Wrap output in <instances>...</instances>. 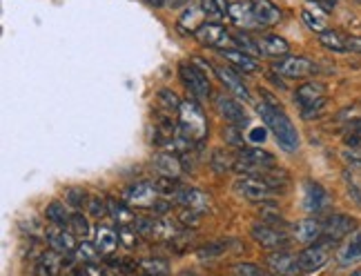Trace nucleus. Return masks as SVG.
<instances>
[{
	"mask_svg": "<svg viewBox=\"0 0 361 276\" xmlns=\"http://www.w3.org/2000/svg\"><path fill=\"white\" fill-rule=\"evenodd\" d=\"M257 109H259L261 118L266 120V125L272 130L279 147L283 151H288V154H295V151L299 149V145H301V141H299L297 127L293 125V120L288 118V114L279 105H272V103H266V101H263Z\"/></svg>",
	"mask_w": 361,
	"mask_h": 276,
	"instance_id": "obj_1",
	"label": "nucleus"
},
{
	"mask_svg": "<svg viewBox=\"0 0 361 276\" xmlns=\"http://www.w3.org/2000/svg\"><path fill=\"white\" fill-rule=\"evenodd\" d=\"M178 134L190 143H199L207 134V120L197 99H185L178 107Z\"/></svg>",
	"mask_w": 361,
	"mask_h": 276,
	"instance_id": "obj_2",
	"label": "nucleus"
},
{
	"mask_svg": "<svg viewBox=\"0 0 361 276\" xmlns=\"http://www.w3.org/2000/svg\"><path fill=\"white\" fill-rule=\"evenodd\" d=\"M295 101L301 107V116L305 120L319 118V114L324 112V107L328 103L326 87L322 85V82H314V80L303 82V85H299L297 92H295Z\"/></svg>",
	"mask_w": 361,
	"mask_h": 276,
	"instance_id": "obj_3",
	"label": "nucleus"
},
{
	"mask_svg": "<svg viewBox=\"0 0 361 276\" xmlns=\"http://www.w3.org/2000/svg\"><path fill=\"white\" fill-rule=\"evenodd\" d=\"M194 38H197L203 47H212V49H221V51L237 49V38L216 20H205L199 27V32L194 34Z\"/></svg>",
	"mask_w": 361,
	"mask_h": 276,
	"instance_id": "obj_4",
	"label": "nucleus"
},
{
	"mask_svg": "<svg viewBox=\"0 0 361 276\" xmlns=\"http://www.w3.org/2000/svg\"><path fill=\"white\" fill-rule=\"evenodd\" d=\"M178 74H180V80H183V85L188 87V92L192 94V99L203 101L210 96V92H212L210 78H207V74L197 63H180Z\"/></svg>",
	"mask_w": 361,
	"mask_h": 276,
	"instance_id": "obj_5",
	"label": "nucleus"
},
{
	"mask_svg": "<svg viewBox=\"0 0 361 276\" xmlns=\"http://www.w3.org/2000/svg\"><path fill=\"white\" fill-rule=\"evenodd\" d=\"M332 256V243L328 241H317L312 245H308L305 250L297 256L299 261V268L303 274H310V272H317V270H322L328 261Z\"/></svg>",
	"mask_w": 361,
	"mask_h": 276,
	"instance_id": "obj_6",
	"label": "nucleus"
},
{
	"mask_svg": "<svg viewBox=\"0 0 361 276\" xmlns=\"http://www.w3.org/2000/svg\"><path fill=\"white\" fill-rule=\"evenodd\" d=\"M157 201H159V189L149 181H138L125 192V203H128L132 210L134 207L136 210H152V207L157 205Z\"/></svg>",
	"mask_w": 361,
	"mask_h": 276,
	"instance_id": "obj_7",
	"label": "nucleus"
},
{
	"mask_svg": "<svg viewBox=\"0 0 361 276\" xmlns=\"http://www.w3.org/2000/svg\"><path fill=\"white\" fill-rule=\"evenodd\" d=\"M274 74L286 76V78H305L314 74V63L305 56H286V58H276L272 63Z\"/></svg>",
	"mask_w": 361,
	"mask_h": 276,
	"instance_id": "obj_8",
	"label": "nucleus"
},
{
	"mask_svg": "<svg viewBox=\"0 0 361 276\" xmlns=\"http://www.w3.org/2000/svg\"><path fill=\"white\" fill-rule=\"evenodd\" d=\"M357 227V220L348 214H335V216H330L326 223H324V241L332 243V245H337L339 241L343 239H348L350 234L355 232Z\"/></svg>",
	"mask_w": 361,
	"mask_h": 276,
	"instance_id": "obj_9",
	"label": "nucleus"
},
{
	"mask_svg": "<svg viewBox=\"0 0 361 276\" xmlns=\"http://www.w3.org/2000/svg\"><path fill=\"white\" fill-rule=\"evenodd\" d=\"M174 201L178 205L188 207V210H192V212H199V214H205V212L212 210V199L207 196L203 189L192 187V185L190 187L188 185H180L178 192H176V196H174Z\"/></svg>",
	"mask_w": 361,
	"mask_h": 276,
	"instance_id": "obj_10",
	"label": "nucleus"
},
{
	"mask_svg": "<svg viewBox=\"0 0 361 276\" xmlns=\"http://www.w3.org/2000/svg\"><path fill=\"white\" fill-rule=\"evenodd\" d=\"M250 234H252V239L261 245L266 247V250H283V247L288 245V234L283 230H276V227H270L266 223H255L252 230H250Z\"/></svg>",
	"mask_w": 361,
	"mask_h": 276,
	"instance_id": "obj_11",
	"label": "nucleus"
},
{
	"mask_svg": "<svg viewBox=\"0 0 361 276\" xmlns=\"http://www.w3.org/2000/svg\"><path fill=\"white\" fill-rule=\"evenodd\" d=\"M234 187H237L241 196H245L247 201H255V203H266L272 196L270 185L259 176H243V178H239Z\"/></svg>",
	"mask_w": 361,
	"mask_h": 276,
	"instance_id": "obj_12",
	"label": "nucleus"
},
{
	"mask_svg": "<svg viewBox=\"0 0 361 276\" xmlns=\"http://www.w3.org/2000/svg\"><path fill=\"white\" fill-rule=\"evenodd\" d=\"M266 263L272 270V274H276V276H299V274H303L301 268H299L297 256H293L286 250L270 252L268 258H266Z\"/></svg>",
	"mask_w": 361,
	"mask_h": 276,
	"instance_id": "obj_13",
	"label": "nucleus"
},
{
	"mask_svg": "<svg viewBox=\"0 0 361 276\" xmlns=\"http://www.w3.org/2000/svg\"><path fill=\"white\" fill-rule=\"evenodd\" d=\"M230 20L241 27L243 32H252V30H261L257 18H255V7H252V0H237V3L230 5Z\"/></svg>",
	"mask_w": 361,
	"mask_h": 276,
	"instance_id": "obj_14",
	"label": "nucleus"
},
{
	"mask_svg": "<svg viewBox=\"0 0 361 276\" xmlns=\"http://www.w3.org/2000/svg\"><path fill=\"white\" fill-rule=\"evenodd\" d=\"M328 203H330V196H328L326 187H322V185L314 183V181L305 183V187H303V210L305 212L319 214V212L326 210Z\"/></svg>",
	"mask_w": 361,
	"mask_h": 276,
	"instance_id": "obj_15",
	"label": "nucleus"
},
{
	"mask_svg": "<svg viewBox=\"0 0 361 276\" xmlns=\"http://www.w3.org/2000/svg\"><path fill=\"white\" fill-rule=\"evenodd\" d=\"M45 239H47V243H49V250H54V252H59V254H72V252H76V247H78V243H76V237L72 232H67L65 227H49L47 230V234H45Z\"/></svg>",
	"mask_w": 361,
	"mask_h": 276,
	"instance_id": "obj_16",
	"label": "nucleus"
},
{
	"mask_svg": "<svg viewBox=\"0 0 361 276\" xmlns=\"http://www.w3.org/2000/svg\"><path fill=\"white\" fill-rule=\"evenodd\" d=\"M152 165H154L159 176H165V178H178L180 172H185L183 161H180L178 154H172V151H159V154H154V158H152Z\"/></svg>",
	"mask_w": 361,
	"mask_h": 276,
	"instance_id": "obj_17",
	"label": "nucleus"
},
{
	"mask_svg": "<svg viewBox=\"0 0 361 276\" xmlns=\"http://www.w3.org/2000/svg\"><path fill=\"white\" fill-rule=\"evenodd\" d=\"M216 109H219V114L230 123V125H234V127L247 125V116L243 112V107L234 99H230V96H216Z\"/></svg>",
	"mask_w": 361,
	"mask_h": 276,
	"instance_id": "obj_18",
	"label": "nucleus"
},
{
	"mask_svg": "<svg viewBox=\"0 0 361 276\" xmlns=\"http://www.w3.org/2000/svg\"><path fill=\"white\" fill-rule=\"evenodd\" d=\"M293 237L297 239V243H305V245H312L317 241H322L324 237V223L317 218H305L299 220L293 230Z\"/></svg>",
	"mask_w": 361,
	"mask_h": 276,
	"instance_id": "obj_19",
	"label": "nucleus"
},
{
	"mask_svg": "<svg viewBox=\"0 0 361 276\" xmlns=\"http://www.w3.org/2000/svg\"><path fill=\"white\" fill-rule=\"evenodd\" d=\"M214 72L221 78V82H224V87H228L234 96H237V99H243L245 103L252 101V99H250V89L245 87V82L241 80V76L234 72V69L219 65V67H214Z\"/></svg>",
	"mask_w": 361,
	"mask_h": 276,
	"instance_id": "obj_20",
	"label": "nucleus"
},
{
	"mask_svg": "<svg viewBox=\"0 0 361 276\" xmlns=\"http://www.w3.org/2000/svg\"><path fill=\"white\" fill-rule=\"evenodd\" d=\"M337 263L339 268H350L355 263H361V232H355L348 241H343L337 252Z\"/></svg>",
	"mask_w": 361,
	"mask_h": 276,
	"instance_id": "obj_21",
	"label": "nucleus"
},
{
	"mask_svg": "<svg viewBox=\"0 0 361 276\" xmlns=\"http://www.w3.org/2000/svg\"><path fill=\"white\" fill-rule=\"evenodd\" d=\"M63 270H67L63 254L54 252V250H45L43 254L38 256V263H36V274L38 276H59Z\"/></svg>",
	"mask_w": 361,
	"mask_h": 276,
	"instance_id": "obj_22",
	"label": "nucleus"
},
{
	"mask_svg": "<svg viewBox=\"0 0 361 276\" xmlns=\"http://www.w3.org/2000/svg\"><path fill=\"white\" fill-rule=\"evenodd\" d=\"M252 7H255V18L261 30L263 27H274L281 20V9L276 7L272 0H252Z\"/></svg>",
	"mask_w": 361,
	"mask_h": 276,
	"instance_id": "obj_23",
	"label": "nucleus"
},
{
	"mask_svg": "<svg viewBox=\"0 0 361 276\" xmlns=\"http://www.w3.org/2000/svg\"><path fill=\"white\" fill-rule=\"evenodd\" d=\"M257 43H259L261 54H266V56H272V58H286L288 51H290L288 40L281 38V36H274V34H263V36H259Z\"/></svg>",
	"mask_w": 361,
	"mask_h": 276,
	"instance_id": "obj_24",
	"label": "nucleus"
},
{
	"mask_svg": "<svg viewBox=\"0 0 361 276\" xmlns=\"http://www.w3.org/2000/svg\"><path fill=\"white\" fill-rule=\"evenodd\" d=\"M96 250L101 252V256H114V252L118 250L121 239H118V232H114L112 227L107 225H99L96 227Z\"/></svg>",
	"mask_w": 361,
	"mask_h": 276,
	"instance_id": "obj_25",
	"label": "nucleus"
},
{
	"mask_svg": "<svg viewBox=\"0 0 361 276\" xmlns=\"http://www.w3.org/2000/svg\"><path fill=\"white\" fill-rule=\"evenodd\" d=\"M221 56H224L230 65H234L243 74H255L259 72V63L255 56H250V54L241 51V49H224L221 51Z\"/></svg>",
	"mask_w": 361,
	"mask_h": 276,
	"instance_id": "obj_26",
	"label": "nucleus"
},
{
	"mask_svg": "<svg viewBox=\"0 0 361 276\" xmlns=\"http://www.w3.org/2000/svg\"><path fill=\"white\" fill-rule=\"evenodd\" d=\"M107 214L116 220L118 227H123V225H134V220H136V214H134L132 207L128 203L116 201V199H107Z\"/></svg>",
	"mask_w": 361,
	"mask_h": 276,
	"instance_id": "obj_27",
	"label": "nucleus"
},
{
	"mask_svg": "<svg viewBox=\"0 0 361 276\" xmlns=\"http://www.w3.org/2000/svg\"><path fill=\"white\" fill-rule=\"evenodd\" d=\"M205 13L201 7H192L183 11V16L178 18V27H180V32H185V34H197L199 32V27L205 23Z\"/></svg>",
	"mask_w": 361,
	"mask_h": 276,
	"instance_id": "obj_28",
	"label": "nucleus"
},
{
	"mask_svg": "<svg viewBox=\"0 0 361 276\" xmlns=\"http://www.w3.org/2000/svg\"><path fill=\"white\" fill-rule=\"evenodd\" d=\"M136 268L141 270L143 274H147V276H168V272H170L168 261H165V258H152V256L141 258L136 263Z\"/></svg>",
	"mask_w": 361,
	"mask_h": 276,
	"instance_id": "obj_29",
	"label": "nucleus"
},
{
	"mask_svg": "<svg viewBox=\"0 0 361 276\" xmlns=\"http://www.w3.org/2000/svg\"><path fill=\"white\" fill-rule=\"evenodd\" d=\"M228 245H230V241H226V239L210 241L207 245L197 247V256H199L201 261H214V258H221V256H224V254L228 252Z\"/></svg>",
	"mask_w": 361,
	"mask_h": 276,
	"instance_id": "obj_30",
	"label": "nucleus"
},
{
	"mask_svg": "<svg viewBox=\"0 0 361 276\" xmlns=\"http://www.w3.org/2000/svg\"><path fill=\"white\" fill-rule=\"evenodd\" d=\"M45 218L51 225L56 227H69V220H72V214L67 212V207L63 203H49L45 210Z\"/></svg>",
	"mask_w": 361,
	"mask_h": 276,
	"instance_id": "obj_31",
	"label": "nucleus"
},
{
	"mask_svg": "<svg viewBox=\"0 0 361 276\" xmlns=\"http://www.w3.org/2000/svg\"><path fill=\"white\" fill-rule=\"evenodd\" d=\"M345 38H348V34L337 32V30H328V32H324L322 36H319V43H322L330 51L343 54V51H348V49H345Z\"/></svg>",
	"mask_w": 361,
	"mask_h": 276,
	"instance_id": "obj_32",
	"label": "nucleus"
},
{
	"mask_svg": "<svg viewBox=\"0 0 361 276\" xmlns=\"http://www.w3.org/2000/svg\"><path fill=\"white\" fill-rule=\"evenodd\" d=\"M301 18L305 23L308 30H312L314 34L322 36L324 32H328V20H326V13L317 11V9H303L301 11Z\"/></svg>",
	"mask_w": 361,
	"mask_h": 276,
	"instance_id": "obj_33",
	"label": "nucleus"
},
{
	"mask_svg": "<svg viewBox=\"0 0 361 276\" xmlns=\"http://www.w3.org/2000/svg\"><path fill=\"white\" fill-rule=\"evenodd\" d=\"M234 163H237V156H232L226 149H214L210 156V165L216 174H226V172L234 170Z\"/></svg>",
	"mask_w": 361,
	"mask_h": 276,
	"instance_id": "obj_34",
	"label": "nucleus"
},
{
	"mask_svg": "<svg viewBox=\"0 0 361 276\" xmlns=\"http://www.w3.org/2000/svg\"><path fill=\"white\" fill-rule=\"evenodd\" d=\"M99 258H101V252L96 250V245L87 243V241H82L78 243L76 247V252H74V261H78L80 265H90V263H99Z\"/></svg>",
	"mask_w": 361,
	"mask_h": 276,
	"instance_id": "obj_35",
	"label": "nucleus"
},
{
	"mask_svg": "<svg viewBox=\"0 0 361 276\" xmlns=\"http://www.w3.org/2000/svg\"><path fill=\"white\" fill-rule=\"evenodd\" d=\"M230 0H201V9L210 18H224L230 13Z\"/></svg>",
	"mask_w": 361,
	"mask_h": 276,
	"instance_id": "obj_36",
	"label": "nucleus"
},
{
	"mask_svg": "<svg viewBox=\"0 0 361 276\" xmlns=\"http://www.w3.org/2000/svg\"><path fill=\"white\" fill-rule=\"evenodd\" d=\"M90 220L87 216H82L80 212L72 214V220H69V232L74 234L76 239H87L90 237Z\"/></svg>",
	"mask_w": 361,
	"mask_h": 276,
	"instance_id": "obj_37",
	"label": "nucleus"
},
{
	"mask_svg": "<svg viewBox=\"0 0 361 276\" xmlns=\"http://www.w3.org/2000/svg\"><path fill=\"white\" fill-rule=\"evenodd\" d=\"M65 201H67V205H72L74 210H80V207L90 205V196L82 187H69L65 192Z\"/></svg>",
	"mask_w": 361,
	"mask_h": 276,
	"instance_id": "obj_38",
	"label": "nucleus"
},
{
	"mask_svg": "<svg viewBox=\"0 0 361 276\" xmlns=\"http://www.w3.org/2000/svg\"><path fill=\"white\" fill-rule=\"evenodd\" d=\"M199 212H192V210H188V207H180V212H178V216H176V223L180 225V227H197L199 225Z\"/></svg>",
	"mask_w": 361,
	"mask_h": 276,
	"instance_id": "obj_39",
	"label": "nucleus"
},
{
	"mask_svg": "<svg viewBox=\"0 0 361 276\" xmlns=\"http://www.w3.org/2000/svg\"><path fill=\"white\" fill-rule=\"evenodd\" d=\"M159 103H161L165 109H168V112H172V109H178L183 101H180L172 89H161V92H159Z\"/></svg>",
	"mask_w": 361,
	"mask_h": 276,
	"instance_id": "obj_40",
	"label": "nucleus"
},
{
	"mask_svg": "<svg viewBox=\"0 0 361 276\" xmlns=\"http://www.w3.org/2000/svg\"><path fill=\"white\" fill-rule=\"evenodd\" d=\"M234 276H263L266 270H261L259 265H252V263H239L232 268Z\"/></svg>",
	"mask_w": 361,
	"mask_h": 276,
	"instance_id": "obj_41",
	"label": "nucleus"
},
{
	"mask_svg": "<svg viewBox=\"0 0 361 276\" xmlns=\"http://www.w3.org/2000/svg\"><path fill=\"white\" fill-rule=\"evenodd\" d=\"M118 239L125 247H134L136 239H138V232L132 230V225H123V227H118Z\"/></svg>",
	"mask_w": 361,
	"mask_h": 276,
	"instance_id": "obj_42",
	"label": "nucleus"
},
{
	"mask_svg": "<svg viewBox=\"0 0 361 276\" xmlns=\"http://www.w3.org/2000/svg\"><path fill=\"white\" fill-rule=\"evenodd\" d=\"M90 212L94 214V216H105L107 214V201H103V199H99V196H92L90 199Z\"/></svg>",
	"mask_w": 361,
	"mask_h": 276,
	"instance_id": "obj_43",
	"label": "nucleus"
},
{
	"mask_svg": "<svg viewBox=\"0 0 361 276\" xmlns=\"http://www.w3.org/2000/svg\"><path fill=\"white\" fill-rule=\"evenodd\" d=\"M343 158L355 168H361V147H348L343 151Z\"/></svg>",
	"mask_w": 361,
	"mask_h": 276,
	"instance_id": "obj_44",
	"label": "nucleus"
},
{
	"mask_svg": "<svg viewBox=\"0 0 361 276\" xmlns=\"http://www.w3.org/2000/svg\"><path fill=\"white\" fill-rule=\"evenodd\" d=\"M76 276H105V272L99 263H90V265H82Z\"/></svg>",
	"mask_w": 361,
	"mask_h": 276,
	"instance_id": "obj_45",
	"label": "nucleus"
},
{
	"mask_svg": "<svg viewBox=\"0 0 361 276\" xmlns=\"http://www.w3.org/2000/svg\"><path fill=\"white\" fill-rule=\"evenodd\" d=\"M239 130H241V127H234V125L228 127V130L224 132V138H226L228 143H232V145H241V143H243V136H239Z\"/></svg>",
	"mask_w": 361,
	"mask_h": 276,
	"instance_id": "obj_46",
	"label": "nucleus"
},
{
	"mask_svg": "<svg viewBox=\"0 0 361 276\" xmlns=\"http://www.w3.org/2000/svg\"><path fill=\"white\" fill-rule=\"evenodd\" d=\"M345 49L361 54V36H348V38H345Z\"/></svg>",
	"mask_w": 361,
	"mask_h": 276,
	"instance_id": "obj_47",
	"label": "nucleus"
},
{
	"mask_svg": "<svg viewBox=\"0 0 361 276\" xmlns=\"http://www.w3.org/2000/svg\"><path fill=\"white\" fill-rule=\"evenodd\" d=\"M152 212L159 214V216L168 214V212H170V203L165 201V199H161V201H157V205H154V207H152Z\"/></svg>",
	"mask_w": 361,
	"mask_h": 276,
	"instance_id": "obj_48",
	"label": "nucleus"
},
{
	"mask_svg": "<svg viewBox=\"0 0 361 276\" xmlns=\"http://www.w3.org/2000/svg\"><path fill=\"white\" fill-rule=\"evenodd\" d=\"M337 3H339V0H322V9H324V13H330L332 9L337 7Z\"/></svg>",
	"mask_w": 361,
	"mask_h": 276,
	"instance_id": "obj_49",
	"label": "nucleus"
},
{
	"mask_svg": "<svg viewBox=\"0 0 361 276\" xmlns=\"http://www.w3.org/2000/svg\"><path fill=\"white\" fill-rule=\"evenodd\" d=\"M250 138H252V141H266V130H261V127H257V130H252V136H250Z\"/></svg>",
	"mask_w": 361,
	"mask_h": 276,
	"instance_id": "obj_50",
	"label": "nucleus"
},
{
	"mask_svg": "<svg viewBox=\"0 0 361 276\" xmlns=\"http://www.w3.org/2000/svg\"><path fill=\"white\" fill-rule=\"evenodd\" d=\"M147 5H152V7H163L165 3H168V0H145Z\"/></svg>",
	"mask_w": 361,
	"mask_h": 276,
	"instance_id": "obj_51",
	"label": "nucleus"
},
{
	"mask_svg": "<svg viewBox=\"0 0 361 276\" xmlns=\"http://www.w3.org/2000/svg\"><path fill=\"white\" fill-rule=\"evenodd\" d=\"M183 3H185V0H168V5H170V7H180Z\"/></svg>",
	"mask_w": 361,
	"mask_h": 276,
	"instance_id": "obj_52",
	"label": "nucleus"
},
{
	"mask_svg": "<svg viewBox=\"0 0 361 276\" xmlns=\"http://www.w3.org/2000/svg\"><path fill=\"white\" fill-rule=\"evenodd\" d=\"M350 276H361V268H359V270H355V272H353Z\"/></svg>",
	"mask_w": 361,
	"mask_h": 276,
	"instance_id": "obj_53",
	"label": "nucleus"
},
{
	"mask_svg": "<svg viewBox=\"0 0 361 276\" xmlns=\"http://www.w3.org/2000/svg\"><path fill=\"white\" fill-rule=\"evenodd\" d=\"M180 276H197V274H192V272H183V274H180Z\"/></svg>",
	"mask_w": 361,
	"mask_h": 276,
	"instance_id": "obj_54",
	"label": "nucleus"
},
{
	"mask_svg": "<svg viewBox=\"0 0 361 276\" xmlns=\"http://www.w3.org/2000/svg\"><path fill=\"white\" fill-rule=\"evenodd\" d=\"M310 3H322V0H310Z\"/></svg>",
	"mask_w": 361,
	"mask_h": 276,
	"instance_id": "obj_55",
	"label": "nucleus"
},
{
	"mask_svg": "<svg viewBox=\"0 0 361 276\" xmlns=\"http://www.w3.org/2000/svg\"><path fill=\"white\" fill-rule=\"evenodd\" d=\"M143 276H147V274H143Z\"/></svg>",
	"mask_w": 361,
	"mask_h": 276,
	"instance_id": "obj_56",
	"label": "nucleus"
}]
</instances>
